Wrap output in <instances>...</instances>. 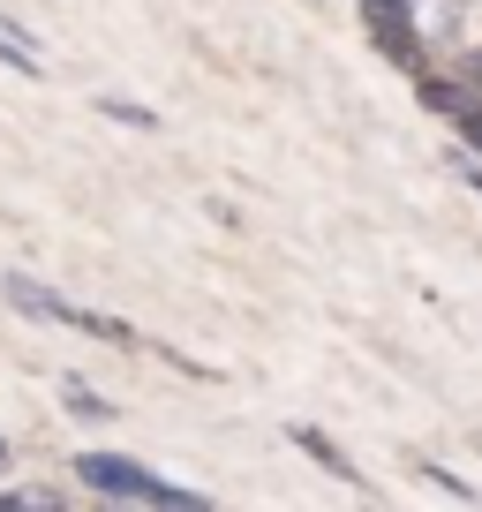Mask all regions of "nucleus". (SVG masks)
<instances>
[{
	"label": "nucleus",
	"instance_id": "ddd939ff",
	"mask_svg": "<svg viewBox=\"0 0 482 512\" xmlns=\"http://www.w3.org/2000/svg\"><path fill=\"white\" fill-rule=\"evenodd\" d=\"M8 452H16V445H8V437H0V467H8Z\"/></svg>",
	"mask_w": 482,
	"mask_h": 512
},
{
	"label": "nucleus",
	"instance_id": "39448f33",
	"mask_svg": "<svg viewBox=\"0 0 482 512\" xmlns=\"http://www.w3.org/2000/svg\"><path fill=\"white\" fill-rule=\"evenodd\" d=\"M294 445H302L309 460L324 467V475H339V482H362V467H354V460H347V452H339V445H332L324 430H302V422H294Z\"/></svg>",
	"mask_w": 482,
	"mask_h": 512
},
{
	"label": "nucleus",
	"instance_id": "1a4fd4ad",
	"mask_svg": "<svg viewBox=\"0 0 482 512\" xmlns=\"http://www.w3.org/2000/svg\"><path fill=\"white\" fill-rule=\"evenodd\" d=\"M0 61L16 68V76H38V68H46V61H31V53H23V46H8V38H0Z\"/></svg>",
	"mask_w": 482,
	"mask_h": 512
},
{
	"label": "nucleus",
	"instance_id": "f03ea898",
	"mask_svg": "<svg viewBox=\"0 0 482 512\" xmlns=\"http://www.w3.org/2000/svg\"><path fill=\"white\" fill-rule=\"evenodd\" d=\"M8 302L31 309V317H46V324H68V332H91V339H106V347H136V324L106 317V309H76L68 294L38 287V279H23V272H8Z\"/></svg>",
	"mask_w": 482,
	"mask_h": 512
},
{
	"label": "nucleus",
	"instance_id": "f257e3e1",
	"mask_svg": "<svg viewBox=\"0 0 482 512\" xmlns=\"http://www.w3.org/2000/svg\"><path fill=\"white\" fill-rule=\"evenodd\" d=\"M76 482L98 490L106 505H129V512H211L204 490H181V482L151 475L144 460H121V452H76Z\"/></svg>",
	"mask_w": 482,
	"mask_h": 512
},
{
	"label": "nucleus",
	"instance_id": "6e6552de",
	"mask_svg": "<svg viewBox=\"0 0 482 512\" xmlns=\"http://www.w3.org/2000/svg\"><path fill=\"white\" fill-rule=\"evenodd\" d=\"M98 113H106V121H121V128H159V113L136 106V98H98Z\"/></svg>",
	"mask_w": 482,
	"mask_h": 512
},
{
	"label": "nucleus",
	"instance_id": "9b49d317",
	"mask_svg": "<svg viewBox=\"0 0 482 512\" xmlns=\"http://www.w3.org/2000/svg\"><path fill=\"white\" fill-rule=\"evenodd\" d=\"M460 91H467V98H482V53H475V61H467V76H460Z\"/></svg>",
	"mask_w": 482,
	"mask_h": 512
},
{
	"label": "nucleus",
	"instance_id": "7ed1b4c3",
	"mask_svg": "<svg viewBox=\"0 0 482 512\" xmlns=\"http://www.w3.org/2000/svg\"><path fill=\"white\" fill-rule=\"evenodd\" d=\"M362 23H370V38L392 53V61L422 76V46H415V31H407V8H362Z\"/></svg>",
	"mask_w": 482,
	"mask_h": 512
},
{
	"label": "nucleus",
	"instance_id": "20e7f679",
	"mask_svg": "<svg viewBox=\"0 0 482 512\" xmlns=\"http://www.w3.org/2000/svg\"><path fill=\"white\" fill-rule=\"evenodd\" d=\"M407 31H415V46L422 38H452L460 31V0H407Z\"/></svg>",
	"mask_w": 482,
	"mask_h": 512
},
{
	"label": "nucleus",
	"instance_id": "0eeeda50",
	"mask_svg": "<svg viewBox=\"0 0 482 512\" xmlns=\"http://www.w3.org/2000/svg\"><path fill=\"white\" fill-rule=\"evenodd\" d=\"M61 400H68V407H76V415H83V422H113V407H106V400H98V392H91V384H83V377H61Z\"/></svg>",
	"mask_w": 482,
	"mask_h": 512
},
{
	"label": "nucleus",
	"instance_id": "9d476101",
	"mask_svg": "<svg viewBox=\"0 0 482 512\" xmlns=\"http://www.w3.org/2000/svg\"><path fill=\"white\" fill-rule=\"evenodd\" d=\"M460 144H475V151H482V98L460 113Z\"/></svg>",
	"mask_w": 482,
	"mask_h": 512
},
{
	"label": "nucleus",
	"instance_id": "f8f14e48",
	"mask_svg": "<svg viewBox=\"0 0 482 512\" xmlns=\"http://www.w3.org/2000/svg\"><path fill=\"white\" fill-rule=\"evenodd\" d=\"M362 8H407V0H362Z\"/></svg>",
	"mask_w": 482,
	"mask_h": 512
},
{
	"label": "nucleus",
	"instance_id": "423d86ee",
	"mask_svg": "<svg viewBox=\"0 0 482 512\" xmlns=\"http://www.w3.org/2000/svg\"><path fill=\"white\" fill-rule=\"evenodd\" d=\"M415 98H422V106H437V113H452V121H460V113L475 106V98L460 91V76H430V68L415 76Z\"/></svg>",
	"mask_w": 482,
	"mask_h": 512
}]
</instances>
